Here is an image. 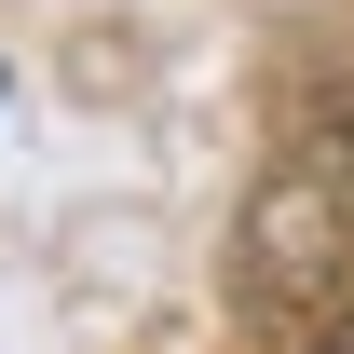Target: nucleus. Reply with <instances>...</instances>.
Here are the masks:
<instances>
[{
    "mask_svg": "<svg viewBox=\"0 0 354 354\" xmlns=\"http://www.w3.org/2000/svg\"><path fill=\"white\" fill-rule=\"evenodd\" d=\"M313 354H354V300H341V313H327V341H313Z\"/></svg>",
    "mask_w": 354,
    "mask_h": 354,
    "instance_id": "nucleus-1",
    "label": "nucleus"
},
{
    "mask_svg": "<svg viewBox=\"0 0 354 354\" xmlns=\"http://www.w3.org/2000/svg\"><path fill=\"white\" fill-rule=\"evenodd\" d=\"M327 123H341V150H354V82H341V95H327Z\"/></svg>",
    "mask_w": 354,
    "mask_h": 354,
    "instance_id": "nucleus-2",
    "label": "nucleus"
}]
</instances>
